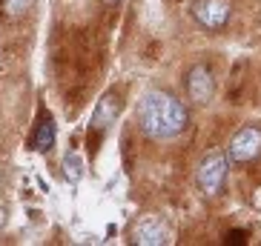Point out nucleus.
I'll list each match as a JSON object with an SVG mask.
<instances>
[{"mask_svg": "<svg viewBox=\"0 0 261 246\" xmlns=\"http://www.w3.org/2000/svg\"><path fill=\"white\" fill-rule=\"evenodd\" d=\"M138 123L152 140H172L187 129V109L175 95L149 89L138 103Z\"/></svg>", "mask_w": 261, "mask_h": 246, "instance_id": "obj_1", "label": "nucleus"}, {"mask_svg": "<svg viewBox=\"0 0 261 246\" xmlns=\"http://www.w3.org/2000/svg\"><path fill=\"white\" fill-rule=\"evenodd\" d=\"M227 169H230V163L224 158L221 152H210L198 166V186L204 195H218L221 192L224 180H227Z\"/></svg>", "mask_w": 261, "mask_h": 246, "instance_id": "obj_2", "label": "nucleus"}, {"mask_svg": "<svg viewBox=\"0 0 261 246\" xmlns=\"http://www.w3.org/2000/svg\"><path fill=\"white\" fill-rule=\"evenodd\" d=\"M227 152H230V161H236V163L255 161L261 155V129H255V126L238 129L230 138V149H227Z\"/></svg>", "mask_w": 261, "mask_h": 246, "instance_id": "obj_3", "label": "nucleus"}, {"mask_svg": "<svg viewBox=\"0 0 261 246\" xmlns=\"http://www.w3.org/2000/svg\"><path fill=\"white\" fill-rule=\"evenodd\" d=\"M192 15L204 29H224L232 15V6L230 0H195Z\"/></svg>", "mask_w": 261, "mask_h": 246, "instance_id": "obj_4", "label": "nucleus"}, {"mask_svg": "<svg viewBox=\"0 0 261 246\" xmlns=\"http://www.w3.org/2000/svg\"><path fill=\"white\" fill-rule=\"evenodd\" d=\"M132 243L138 246H161V243H169V229L167 223L158 221V218L152 215H144L135 221V226H132Z\"/></svg>", "mask_w": 261, "mask_h": 246, "instance_id": "obj_5", "label": "nucleus"}, {"mask_svg": "<svg viewBox=\"0 0 261 246\" xmlns=\"http://www.w3.org/2000/svg\"><path fill=\"white\" fill-rule=\"evenodd\" d=\"M187 95H190L195 103H210L215 95V77L213 72L204 66V63H198V66H192V72L187 75Z\"/></svg>", "mask_w": 261, "mask_h": 246, "instance_id": "obj_6", "label": "nucleus"}, {"mask_svg": "<svg viewBox=\"0 0 261 246\" xmlns=\"http://www.w3.org/2000/svg\"><path fill=\"white\" fill-rule=\"evenodd\" d=\"M118 117V92H107L100 98L98 109H95V117H92V129H107L109 123Z\"/></svg>", "mask_w": 261, "mask_h": 246, "instance_id": "obj_7", "label": "nucleus"}, {"mask_svg": "<svg viewBox=\"0 0 261 246\" xmlns=\"http://www.w3.org/2000/svg\"><path fill=\"white\" fill-rule=\"evenodd\" d=\"M49 146H55V123L49 120V117H40L38 129L32 132V149L46 152Z\"/></svg>", "mask_w": 261, "mask_h": 246, "instance_id": "obj_8", "label": "nucleus"}, {"mask_svg": "<svg viewBox=\"0 0 261 246\" xmlns=\"http://www.w3.org/2000/svg\"><path fill=\"white\" fill-rule=\"evenodd\" d=\"M32 0H0V12L9 17V20H17V17H23L29 12Z\"/></svg>", "mask_w": 261, "mask_h": 246, "instance_id": "obj_9", "label": "nucleus"}, {"mask_svg": "<svg viewBox=\"0 0 261 246\" xmlns=\"http://www.w3.org/2000/svg\"><path fill=\"white\" fill-rule=\"evenodd\" d=\"M63 169H66V177H69L72 183H77V180L84 177V161L77 158V152H69V155H66V161H63Z\"/></svg>", "mask_w": 261, "mask_h": 246, "instance_id": "obj_10", "label": "nucleus"}, {"mask_svg": "<svg viewBox=\"0 0 261 246\" xmlns=\"http://www.w3.org/2000/svg\"><path fill=\"white\" fill-rule=\"evenodd\" d=\"M3 223H6V209L0 206V226H3Z\"/></svg>", "mask_w": 261, "mask_h": 246, "instance_id": "obj_11", "label": "nucleus"}, {"mask_svg": "<svg viewBox=\"0 0 261 246\" xmlns=\"http://www.w3.org/2000/svg\"><path fill=\"white\" fill-rule=\"evenodd\" d=\"M100 3H107V6H115L118 0H100Z\"/></svg>", "mask_w": 261, "mask_h": 246, "instance_id": "obj_12", "label": "nucleus"}]
</instances>
